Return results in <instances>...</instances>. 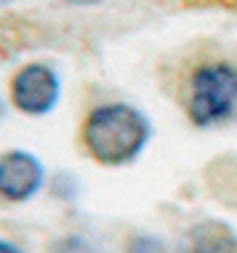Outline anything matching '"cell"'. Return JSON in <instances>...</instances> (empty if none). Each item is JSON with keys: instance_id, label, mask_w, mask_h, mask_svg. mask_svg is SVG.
Here are the masks:
<instances>
[{"instance_id": "cell-1", "label": "cell", "mask_w": 237, "mask_h": 253, "mask_svg": "<svg viewBox=\"0 0 237 253\" xmlns=\"http://www.w3.org/2000/svg\"><path fill=\"white\" fill-rule=\"evenodd\" d=\"M152 123L139 107L125 101L99 104L80 123V147L96 166L123 168L144 152Z\"/></svg>"}, {"instance_id": "cell-2", "label": "cell", "mask_w": 237, "mask_h": 253, "mask_svg": "<svg viewBox=\"0 0 237 253\" xmlns=\"http://www.w3.org/2000/svg\"><path fill=\"white\" fill-rule=\"evenodd\" d=\"M181 107L198 128L229 120L237 112V64L227 59L195 64L181 85Z\"/></svg>"}, {"instance_id": "cell-3", "label": "cell", "mask_w": 237, "mask_h": 253, "mask_svg": "<svg viewBox=\"0 0 237 253\" xmlns=\"http://www.w3.org/2000/svg\"><path fill=\"white\" fill-rule=\"evenodd\" d=\"M62 99V80L48 61H24L8 78V101L27 118L53 112Z\"/></svg>"}, {"instance_id": "cell-4", "label": "cell", "mask_w": 237, "mask_h": 253, "mask_svg": "<svg viewBox=\"0 0 237 253\" xmlns=\"http://www.w3.org/2000/svg\"><path fill=\"white\" fill-rule=\"evenodd\" d=\"M45 184V166L27 149L0 152V200L19 205L32 200Z\"/></svg>"}, {"instance_id": "cell-5", "label": "cell", "mask_w": 237, "mask_h": 253, "mask_svg": "<svg viewBox=\"0 0 237 253\" xmlns=\"http://www.w3.org/2000/svg\"><path fill=\"white\" fill-rule=\"evenodd\" d=\"M176 253H237V235L229 224L205 218L187 229Z\"/></svg>"}, {"instance_id": "cell-6", "label": "cell", "mask_w": 237, "mask_h": 253, "mask_svg": "<svg viewBox=\"0 0 237 253\" xmlns=\"http://www.w3.org/2000/svg\"><path fill=\"white\" fill-rule=\"evenodd\" d=\"M45 253H99V251L83 235H62L48 243V251Z\"/></svg>"}, {"instance_id": "cell-7", "label": "cell", "mask_w": 237, "mask_h": 253, "mask_svg": "<svg viewBox=\"0 0 237 253\" xmlns=\"http://www.w3.org/2000/svg\"><path fill=\"white\" fill-rule=\"evenodd\" d=\"M125 253H165V245L152 235H133L125 243Z\"/></svg>"}, {"instance_id": "cell-8", "label": "cell", "mask_w": 237, "mask_h": 253, "mask_svg": "<svg viewBox=\"0 0 237 253\" xmlns=\"http://www.w3.org/2000/svg\"><path fill=\"white\" fill-rule=\"evenodd\" d=\"M184 5H195V8H202V5H216V8L237 11V0H184Z\"/></svg>"}, {"instance_id": "cell-9", "label": "cell", "mask_w": 237, "mask_h": 253, "mask_svg": "<svg viewBox=\"0 0 237 253\" xmlns=\"http://www.w3.org/2000/svg\"><path fill=\"white\" fill-rule=\"evenodd\" d=\"M0 253H24V251L11 240H0Z\"/></svg>"}, {"instance_id": "cell-10", "label": "cell", "mask_w": 237, "mask_h": 253, "mask_svg": "<svg viewBox=\"0 0 237 253\" xmlns=\"http://www.w3.org/2000/svg\"><path fill=\"white\" fill-rule=\"evenodd\" d=\"M67 5H78V8H88V5H99L101 0H62Z\"/></svg>"}, {"instance_id": "cell-11", "label": "cell", "mask_w": 237, "mask_h": 253, "mask_svg": "<svg viewBox=\"0 0 237 253\" xmlns=\"http://www.w3.org/2000/svg\"><path fill=\"white\" fill-rule=\"evenodd\" d=\"M5 118V107H3V101H0V120Z\"/></svg>"}, {"instance_id": "cell-12", "label": "cell", "mask_w": 237, "mask_h": 253, "mask_svg": "<svg viewBox=\"0 0 237 253\" xmlns=\"http://www.w3.org/2000/svg\"><path fill=\"white\" fill-rule=\"evenodd\" d=\"M8 3H11V0H0V11H3L5 5H8Z\"/></svg>"}]
</instances>
